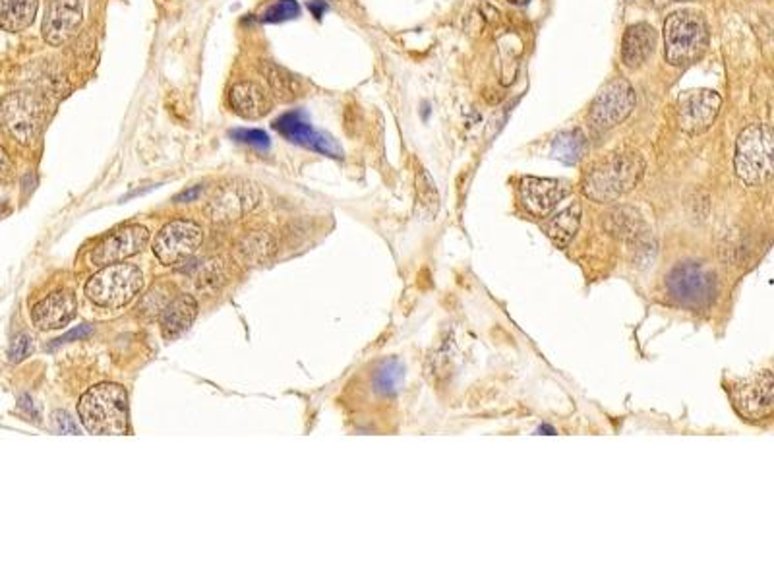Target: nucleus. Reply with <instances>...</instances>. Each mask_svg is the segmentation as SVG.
Returning <instances> with one entry per match:
<instances>
[{"label":"nucleus","instance_id":"f257e3e1","mask_svg":"<svg viewBox=\"0 0 774 581\" xmlns=\"http://www.w3.org/2000/svg\"><path fill=\"white\" fill-rule=\"evenodd\" d=\"M645 175V161L631 150L614 151L597 163L583 181V194L592 202H614L631 192Z\"/></svg>","mask_w":774,"mask_h":581},{"label":"nucleus","instance_id":"f03ea898","mask_svg":"<svg viewBox=\"0 0 774 581\" xmlns=\"http://www.w3.org/2000/svg\"><path fill=\"white\" fill-rule=\"evenodd\" d=\"M89 434L120 436L128 430V396L118 384H99L82 396L77 405Z\"/></svg>","mask_w":774,"mask_h":581},{"label":"nucleus","instance_id":"7ed1b4c3","mask_svg":"<svg viewBox=\"0 0 774 581\" xmlns=\"http://www.w3.org/2000/svg\"><path fill=\"white\" fill-rule=\"evenodd\" d=\"M709 47V28L699 12L680 10L664 21V59L672 66H689Z\"/></svg>","mask_w":774,"mask_h":581},{"label":"nucleus","instance_id":"20e7f679","mask_svg":"<svg viewBox=\"0 0 774 581\" xmlns=\"http://www.w3.org/2000/svg\"><path fill=\"white\" fill-rule=\"evenodd\" d=\"M143 287V274L134 264H109L86 283V297L103 308L128 305Z\"/></svg>","mask_w":774,"mask_h":581},{"label":"nucleus","instance_id":"39448f33","mask_svg":"<svg viewBox=\"0 0 774 581\" xmlns=\"http://www.w3.org/2000/svg\"><path fill=\"white\" fill-rule=\"evenodd\" d=\"M736 173L747 186H762L772 176V134L765 125L747 127L736 142Z\"/></svg>","mask_w":774,"mask_h":581},{"label":"nucleus","instance_id":"423d86ee","mask_svg":"<svg viewBox=\"0 0 774 581\" xmlns=\"http://www.w3.org/2000/svg\"><path fill=\"white\" fill-rule=\"evenodd\" d=\"M637 103L635 89L623 78H614L594 97L589 110V125L599 130H610L633 113Z\"/></svg>","mask_w":774,"mask_h":581},{"label":"nucleus","instance_id":"0eeeda50","mask_svg":"<svg viewBox=\"0 0 774 581\" xmlns=\"http://www.w3.org/2000/svg\"><path fill=\"white\" fill-rule=\"evenodd\" d=\"M41 125V105L26 92H14L0 103V127L20 143L36 140Z\"/></svg>","mask_w":774,"mask_h":581},{"label":"nucleus","instance_id":"6e6552de","mask_svg":"<svg viewBox=\"0 0 774 581\" xmlns=\"http://www.w3.org/2000/svg\"><path fill=\"white\" fill-rule=\"evenodd\" d=\"M201 239L204 233L194 221L175 219L155 234L153 252L161 264L173 266L194 254L196 249H200Z\"/></svg>","mask_w":774,"mask_h":581},{"label":"nucleus","instance_id":"1a4fd4ad","mask_svg":"<svg viewBox=\"0 0 774 581\" xmlns=\"http://www.w3.org/2000/svg\"><path fill=\"white\" fill-rule=\"evenodd\" d=\"M772 388L774 382L770 371L737 380L730 386L732 405L747 421L769 419L772 413Z\"/></svg>","mask_w":774,"mask_h":581},{"label":"nucleus","instance_id":"9d476101","mask_svg":"<svg viewBox=\"0 0 774 581\" xmlns=\"http://www.w3.org/2000/svg\"><path fill=\"white\" fill-rule=\"evenodd\" d=\"M722 99L713 89H693L678 99V122L688 134H703L713 127L721 113Z\"/></svg>","mask_w":774,"mask_h":581},{"label":"nucleus","instance_id":"9b49d317","mask_svg":"<svg viewBox=\"0 0 774 581\" xmlns=\"http://www.w3.org/2000/svg\"><path fill=\"white\" fill-rule=\"evenodd\" d=\"M273 128L289 142L305 145V148L328 155V158H341L343 151L331 136L314 130L302 110H289L273 122Z\"/></svg>","mask_w":774,"mask_h":581},{"label":"nucleus","instance_id":"f8f14e48","mask_svg":"<svg viewBox=\"0 0 774 581\" xmlns=\"http://www.w3.org/2000/svg\"><path fill=\"white\" fill-rule=\"evenodd\" d=\"M84 21L82 0H47L43 14V39L53 47L69 41Z\"/></svg>","mask_w":774,"mask_h":581},{"label":"nucleus","instance_id":"ddd939ff","mask_svg":"<svg viewBox=\"0 0 774 581\" xmlns=\"http://www.w3.org/2000/svg\"><path fill=\"white\" fill-rule=\"evenodd\" d=\"M148 241H150V231L145 227L142 225L122 227L117 233L109 234L103 242H99L94 249L92 256H89V260L101 267L109 264H118L122 260H126L128 256L138 254L145 244H148Z\"/></svg>","mask_w":774,"mask_h":581},{"label":"nucleus","instance_id":"4468645a","mask_svg":"<svg viewBox=\"0 0 774 581\" xmlns=\"http://www.w3.org/2000/svg\"><path fill=\"white\" fill-rule=\"evenodd\" d=\"M566 196L567 188L554 178L525 176L519 183L521 204L534 217H548Z\"/></svg>","mask_w":774,"mask_h":581},{"label":"nucleus","instance_id":"2eb2a0df","mask_svg":"<svg viewBox=\"0 0 774 581\" xmlns=\"http://www.w3.org/2000/svg\"><path fill=\"white\" fill-rule=\"evenodd\" d=\"M260 194L250 184H227L219 188L206 208L213 221H234L257 206Z\"/></svg>","mask_w":774,"mask_h":581},{"label":"nucleus","instance_id":"dca6fc26","mask_svg":"<svg viewBox=\"0 0 774 581\" xmlns=\"http://www.w3.org/2000/svg\"><path fill=\"white\" fill-rule=\"evenodd\" d=\"M76 316V299L69 290H57L31 310L33 326L43 331L64 328Z\"/></svg>","mask_w":774,"mask_h":581},{"label":"nucleus","instance_id":"f3484780","mask_svg":"<svg viewBox=\"0 0 774 581\" xmlns=\"http://www.w3.org/2000/svg\"><path fill=\"white\" fill-rule=\"evenodd\" d=\"M229 105L246 120H257L272 110V97L265 89L256 82H240L231 89Z\"/></svg>","mask_w":774,"mask_h":581},{"label":"nucleus","instance_id":"a211bd4d","mask_svg":"<svg viewBox=\"0 0 774 581\" xmlns=\"http://www.w3.org/2000/svg\"><path fill=\"white\" fill-rule=\"evenodd\" d=\"M656 31L648 24H635L625 31L622 41V59L627 69H639L647 62L656 47Z\"/></svg>","mask_w":774,"mask_h":581},{"label":"nucleus","instance_id":"6ab92c4d","mask_svg":"<svg viewBox=\"0 0 774 581\" xmlns=\"http://www.w3.org/2000/svg\"><path fill=\"white\" fill-rule=\"evenodd\" d=\"M198 316V303L192 295H181L173 299L161 312V333L167 340H175L184 333Z\"/></svg>","mask_w":774,"mask_h":581},{"label":"nucleus","instance_id":"aec40b11","mask_svg":"<svg viewBox=\"0 0 774 581\" xmlns=\"http://www.w3.org/2000/svg\"><path fill=\"white\" fill-rule=\"evenodd\" d=\"M262 74L269 89H272V94L277 99H281V102H295V99L305 94L298 78L273 61H265L262 64Z\"/></svg>","mask_w":774,"mask_h":581},{"label":"nucleus","instance_id":"412c9836","mask_svg":"<svg viewBox=\"0 0 774 581\" xmlns=\"http://www.w3.org/2000/svg\"><path fill=\"white\" fill-rule=\"evenodd\" d=\"M579 225H581V206L574 200V204H569L567 208L558 211L556 216L548 219L546 234L556 247L564 249L574 241V237L579 231Z\"/></svg>","mask_w":774,"mask_h":581},{"label":"nucleus","instance_id":"4be33fe9","mask_svg":"<svg viewBox=\"0 0 774 581\" xmlns=\"http://www.w3.org/2000/svg\"><path fill=\"white\" fill-rule=\"evenodd\" d=\"M37 0H0V28L4 31H24L37 16Z\"/></svg>","mask_w":774,"mask_h":581},{"label":"nucleus","instance_id":"5701e85b","mask_svg":"<svg viewBox=\"0 0 774 581\" xmlns=\"http://www.w3.org/2000/svg\"><path fill=\"white\" fill-rule=\"evenodd\" d=\"M585 150H587V140L579 130L559 134L552 143L554 158H558L564 163H577L583 158Z\"/></svg>","mask_w":774,"mask_h":581},{"label":"nucleus","instance_id":"b1692460","mask_svg":"<svg viewBox=\"0 0 774 581\" xmlns=\"http://www.w3.org/2000/svg\"><path fill=\"white\" fill-rule=\"evenodd\" d=\"M272 250H273V241L269 239V234L265 233H254L237 244L239 260L248 262L250 266L260 264L264 258H267Z\"/></svg>","mask_w":774,"mask_h":581},{"label":"nucleus","instance_id":"393cba45","mask_svg":"<svg viewBox=\"0 0 774 581\" xmlns=\"http://www.w3.org/2000/svg\"><path fill=\"white\" fill-rule=\"evenodd\" d=\"M606 227L612 234H618V237H631L639 231V216L637 211L633 209H615L608 216V223H606Z\"/></svg>","mask_w":774,"mask_h":581},{"label":"nucleus","instance_id":"a878e982","mask_svg":"<svg viewBox=\"0 0 774 581\" xmlns=\"http://www.w3.org/2000/svg\"><path fill=\"white\" fill-rule=\"evenodd\" d=\"M417 194L420 204L428 209V216H436L437 208H440V196H437V190L432 183L430 175L426 173L424 169H420L417 173Z\"/></svg>","mask_w":774,"mask_h":581},{"label":"nucleus","instance_id":"bb28decb","mask_svg":"<svg viewBox=\"0 0 774 581\" xmlns=\"http://www.w3.org/2000/svg\"><path fill=\"white\" fill-rule=\"evenodd\" d=\"M298 14L300 4L297 0H277L262 14V21H265V24H281V21L298 18Z\"/></svg>","mask_w":774,"mask_h":581},{"label":"nucleus","instance_id":"cd10ccee","mask_svg":"<svg viewBox=\"0 0 774 581\" xmlns=\"http://www.w3.org/2000/svg\"><path fill=\"white\" fill-rule=\"evenodd\" d=\"M173 300V297L169 295V287L167 285H157L153 287L148 297L142 300L140 305V312L148 316H161V312L165 310V307L169 305Z\"/></svg>","mask_w":774,"mask_h":581},{"label":"nucleus","instance_id":"c85d7f7f","mask_svg":"<svg viewBox=\"0 0 774 581\" xmlns=\"http://www.w3.org/2000/svg\"><path fill=\"white\" fill-rule=\"evenodd\" d=\"M231 136L237 142L248 143V145H252V148H257V150H267L269 145H272V140H269L267 134L262 130H248V128L232 130Z\"/></svg>","mask_w":774,"mask_h":581},{"label":"nucleus","instance_id":"c756f323","mask_svg":"<svg viewBox=\"0 0 774 581\" xmlns=\"http://www.w3.org/2000/svg\"><path fill=\"white\" fill-rule=\"evenodd\" d=\"M29 351H31V338L28 333H20L12 340V343H10L8 356L12 363H20V361L26 359Z\"/></svg>","mask_w":774,"mask_h":581},{"label":"nucleus","instance_id":"7c9ffc66","mask_svg":"<svg viewBox=\"0 0 774 581\" xmlns=\"http://www.w3.org/2000/svg\"><path fill=\"white\" fill-rule=\"evenodd\" d=\"M54 424H57V430L61 434H77V429L74 427L72 419L69 415H66L64 411L54 413Z\"/></svg>","mask_w":774,"mask_h":581},{"label":"nucleus","instance_id":"2f4dec72","mask_svg":"<svg viewBox=\"0 0 774 581\" xmlns=\"http://www.w3.org/2000/svg\"><path fill=\"white\" fill-rule=\"evenodd\" d=\"M308 10L312 12V16L316 20H322L323 14L330 10V4L325 3V0H310L308 3Z\"/></svg>","mask_w":774,"mask_h":581},{"label":"nucleus","instance_id":"473e14b6","mask_svg":"<svg viewBox=\"0 0 774 581\" xmlns=\"http://www.w3.org/2000/svg\"><path fill=\"white\" fill-rule=\"evenodd\" d=\"M87 333H89V326H77L74 331L66 333V335H62L61 340L54 341V345H62V343H69V341H74V340H80V338H84V335H87Z\"/></svg>","mask_w":774,"mask_h":581},{"label":"nucleus","instance_id":"72a5a7b5","mask_svg":"<svg viewBox=\"0 0 774 581\" xmlns=\"http://www.w3.org/2000/svg\"><path fill=\"white\" fill-rule=\"evenodd\" d=\"M8 171H10V160H8V155H6L3 145H0V178H4L8 175Z\"/></svg>","mask_w":774,"mask_h":581},{"label":"nucleus","instance_id":"f704fd0d","mask_svg":"<svg viewBox=\"0 0 774 581\" xmlns=\"http://www.w3.org/2000/svg\"><path fill=\"white\" fill-rule=\"evenodd\" d=\"M200 186H194V188H190V190H186V192H183L181 196H178L176 200L178 202H190V200H194V198H198V194H200Z\"/></svg>","mask_w":774,"mask_h":581},{"label":"nucleus","instance_id":"c9c22d12","mask_svg":"<svg viewBox=\"0 0 774 581\" xmlns=\"http://www.w3.org/2000/svg\"><path fill=\"white\" fill-rule=\"evenodd\" d=\"M672 3H680V0H653V4L656 8H664L666 4H672Z\"/></svg>","mask_w":774,"mask_h":581},{"label":"nucleus","instance_id":"e433bc0d","mask_svg":"<svg viewBox=\"0 0 774 581\" xmlns=\"http://www.w3.org/2000/svg\"><path fill=\"white\" fill-rule=\"evenodd\" d=\"M508 3L513 6H526L531 3V0H508Z\"/></svg>","mask_w":774,"mask_h":581}]
</instances>
